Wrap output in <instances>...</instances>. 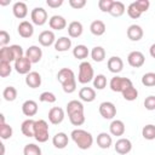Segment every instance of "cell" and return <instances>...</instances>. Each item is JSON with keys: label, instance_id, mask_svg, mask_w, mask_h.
Segmentation results:
<instances>
[{"label": "cell", "instance_id": "11", "mask_svg": "<svg viewBox=\"0 0 155 155\" xmlns=\"http://www.w3.org/2000/svg\"><path fill=\"white\" fill-rule=\"evenodd\" d=\"M17 31H18V34H19L22 38H24V39L31 38L33 34H34L33 23H30V22H28V21H22V22L18 24V27H17Z\"/></svg>", "mask_w": 155, "mask_h": 155}, {"label": "cell", "instance_id": "32", "mask_svg": "<svg viewBox=\"0 0 155 155\" xmlns=\"http://www.w3.org/2000/svg\"><path fill=\"white\" fill-rule=\"evenodd\" d=\"M126 11V7H125V4L121 2V1H114L113 6H111V10H110V15L113 17H121Z\"/></svg>", "mask_w": 155, "mask_h": 155}, {"label": "cell", "instance_id": "52", "mask_svg": "<svg viewBox=\"0 0 155 155\" xmlns=\"http://www.w3.org/2000/svg\"><path fill=\"white\" fill-rule=\"evenodd\" d=\"M46 5L51 8H57L63 5V0H46Z\"/></svg>", "mask_w": 155, "mask_h": 155}, {"label": "cell", "instance_id": "22", "mask_svg": "<svg viewBox=\"0 0 155 155\" xmlns=\"http://www.w3.org/2000/svg\"><path fill=\"white\" fill-rule=\"evenodd\" d=\"M125 124L121 120H113L110 126H109V131L111 136H116V137H121L125 133Z\"/></svg>", "mask_w": 155, "mask_h": 155}, {"label": "cell", "instance_id": "4", "mask_svg": "<svg viewBox=\"0 0 155 155\" xmlns=\"http://www.w3.org/2000/svg\"><path fill=\"white\" fill-rule=\"evenodd\" d=\"M130 86H132V81L128 78H122V76H114L111 78L109 82L110 90L114 92H120V93H122Z\"/></svg>", "mask_w": 155, "mask_h": 155}, {"label": "cell", "instance_id": "8", "mask_svg": "<svg viewBox=\"0 0 155 155\" xmlns=\"http://www.w3.org/2000/svg\"><path fill=\"white\" fill-rule=\"evenodd\" d=\"M31 62L24 56L19 59H17L15 62V70L18 73V74H22V75H27L30 73V69H31Z\"/></svg>", "mask_w": 155, "mask_h": 155}, {"label": "cell", "instance_id": "23", "mask_svg": "<svg viewBox=\"0 0 155 155\" xmlns=\"http://www.w3.org/2000/svg\"><path fill=\"white\" fill-rule=\"evenodd\" d=\"M52 143H53L54 148H57V149H64L68 145V143H69V138H68V136L64 132H58V133H56L53 136Z\"/></svg>", "mask_w": 155, "mask_h": 155}, {"label": "cell", "instance_id": "41", "mask_svg": "<svg viewBox=\"0 0 155 155\" xmlns=\"http://www.w3.org/2000/svg\"><path fill=\"white\" fill-rule=\"evenodd\" d=\"M69 120L71 122V125L74 126H81L85 122V115L84 113H76V114H71L69 115Z\"/></svg>", "mask_w": 155, "mask_h": 155}, {"label": "cell", "instance_id": "25", "mask_svg": "<svg viewBox=\"0 0 155 155\" xmlns=\"http://www.w3.org/2000/svg\"><path fill=\"white\" fill-rule=\"evenodd\" d=\"M71 47V40L68 36H61L54 42V50L58 52H65Z\"/></svg>", "mask_w": 155, "mask_h": 155}, {"label": "cell", "instance_id": "18", "mask_svg": "<svg viewBox=\"0 0 155 155\" xmlns=\"http://www.w3.org/2000/svg\"><path fill=\"white\" fill-rule=\"evenodd\" d=\"M25 84L30 88H38L41 85V75L38 71H30L25 75Z\"/></svg>", "mask_w": 155, "mask_h": 155}, {"label": "cell", "instance_id": "54", "mask_svg": "<svg viewBox=\"0 0 155 155\" xmlns=\"http://www.w3.org/2000/svg\"><path fill=\"white\" fill-rule=\"evenodd\" d=\"M1 124H5V116H4V114L0 115V125Z\"/></svg>", "mask_w": 155, "mask_h": 155}, {"label": "cell", "instance_id": "50", "mask_svg": "<svg viewBox=\"0 0 155 155\" xmlns=\"http://www.w3.org/2000/svg\"><path fill=\"white\" fill-rule=\"evenodd\" d=\"M8 42H10V34L6 30H1L0 31V46L5 47L7 46Z\"/></svg>", "mask_w": 155, "mask_h": 155}, {"label": "cell", "instance_id": "20", "mask_svg": "<svg viewBox=\"0 0 155 155\" xmlns=\"http://www.w3.org/2000/svg\"><path fill=\"white\" fill-rule=\"evenodd\" d=\"M84 31V27H82V23L79 22V21H73L68 24V34L70 38H79L81 36Z\"/></svg>", "mask_w": 155, "mask_h": 155}, {"label": "cell", "instance_id": "47", "mask_svg": "<svg viewBox=\"0 0 155 155\" xmlns=\"http://www.w3.org/2000/svg\"><path fill=\"white\" fill-rule=\"evenodd\" d=\"M62 87H63V91L65 93H73L76 90V79H73V80L63 84Z\"/></svg>", "mask_w": 155, "mask_h": 155}, {"label": "cell", "instance_id": "34", "mask_svg": "<svg viewBox=\"0 0 155 155\" xmlns=\"http://www.w3.org/2000/svg\"><path fill=\"white\" fill-rule=\"evenodd\" d=\"M2 97L7 102H13L17 98V90L13 86H7L2 91Z\"/></svg>", "mask_w": 155, "mask_h": 155}, {"label": "cell", "instance_id": "30", "mask_svg": "<svg viewBox=\"0 0 155 155\" xmlns=\"http://www.w3.org/2000/svg\"><path fill=\"white\" fill-rule=\"evenodd\" d=\"M90 54V51L87 48V46L85 45H76L74 48H73V56L76 58V59H81L84 61L85 58H87Z\"/></svg>", "mask_w": 155, "mask_h": 155}, {"label": "cell", "instance_id": "31", "mask_svg": "<svg viewBox=\"0 0 155 155\" xmlns=\"http://www.w3.org/2000/svg\"><path fill=\"white\" fill-rule=\"evenodd\" d=\"M91 58L94 62H103L105 58V50L102 46H94L91 50Z\"/></svg>", "mask_w": 155, "mask_h": 155}, {"label": "cell", "instance_id": "21", "mask_svg": "<svg viewBox=\"0 0 155 155\" xmlns=\"http://www.w3.org/2000/svg\"><path fill=\"white\" fill-rule=\"evenodd\" d=\"M22 113L25 116H34L38 113V103L33 99H28L22 104Z\"/></svg>", "mask_w": 155, "mask_h": 155}, {"label": "cell", "instance_id": "1", "mask_svg": "<svg viewBox=\"0 0 155 155\" xmlns=\"http://www.w3.org/2000/svg\"><path fill=\"white\" fill-rule=\"evenodd\" d=\"M70 137L73 139V142L76 144V147L81 150H87L92 147L93 144V137L90 132L81 130V128H76L73 130L70 133Z\"/></svg>", "mask_w": 155, "mask_h": 155}, {"label": "cell", "instance_id": "49", "mask_svg": "<svg viewBox=\"0 0 155 155\" xmlns=\"http://www.w3.org/2000/svg\"><path fill=\"white\" fill-rule=\"evenodd\" d=\"M144 107L147 110H155V96H148L144 99Z\"/></svg>", "mask_w": 155, "mask_h": 155}, {"label": "cell", "instance_id": "42", "mask_svg": "<svg viewBox=\"0 0 155 155\" xmlns=\"http://www.w3.org/2000/svg\"><path fill=\"white\" fill-rule=\"evenodd\" d=\"M39 101L42 102V103H54L57 101V97L54 96V93L48 92V91H45V92H42L39 96Z\"/></svg>", "mask_w": 155, "mask_h": 155}, {"label": "cell", "instance_id": "35", "mask_svg": "<svg viewBox=\"0 0 155 155\" xmlns=\"http://www.w3.org/2000/svg\"><path fill=\"white\" fill-rule=\"evenodd\" d=\"M122 97H124L126 101H128V102L136 101V99H137V97H138V91H137V88L132 85V86L127 87V88L122 92Z\"/></svg>", "mask_w": 155, "mask_h": 155}, {"label": "cell", "instance_id": "17", "mask_svg": "<svg viewBox=\"0 0 155 155\" xmlns=\"http://www.w3.org/2000/svg\"><path fill=\"white\" fill-rule=\"evenodd\" d=\"M48 25L51 29L53 30H62L67 27V21L63 16L59 15H54L48 19Z\"/></svg>", "mask_w": 155, "mask_h": 155}, {"label": "cell", "instance_id": "45", "mask_svg": "<svg viewBox=\"0 0 155 155\" xmlns=\"http://www.w3.org/2000/svg\"><path fill=\"white\" fill-rule=\"evenodd\" d=\"M11 71H12L11 63L0 61V76L1 78H6V76H8L11 74Z\"/></svg>", "mask_w": 155, "mask_h": 155}, {"label": "cell", "instance_id": "6", "mask_svg": "<svg viewBox=\"0 0 155 155\" xmlns=\"http://www.w3.org/2000/svg\"><path fill=\"white\" fill-rule=\"evenodd\" d=\"M98 110H99L101 116L103 119H107V120H111L116 115V107L111 102H102L99 104Z\"/></svg>", "mask_w": 155, "mask_h": 155}, {"label": "cell", "instance_id": "26", "mask_svg": "<svg viewBox=\"0 0 155 155\" xmlns=\"http://www.w3.org/2000/svg\"><path fill=\"white\" fill-rule=\"evenodd\" d=\"M79 97L84 102H87V103L93 102L96 99V90L92 87H82L79 91Z\"/></svg>", "mask_w": 155, "mask_h": 155}, {"label": "cell", "instance_id": "13", "mask_svg": "<svg viewBox=\"0 0 155 155\" xmlns=\"http://www.w3.org/2000/svg\"><path fill=\"white\" fill-rule=\"evenodd\" d=\"M48 120L52 125H59L64 120V110L59 107H53L48 111Z\"/></svg>", "mask_w": 155, "mask_h": 155}, {"label": "cell", "instance_id": "9", "mask_svg": "<svg viewBox=\"0 0 155 155\" xmlns=\"http://www.w3.org/2000/svg\"><path fill=\"white\" fill-rule=\"evenodd\" d=\"M31 63H39L42 58V50L39 47V46H35V45H31L27 48L25 51V54H24Z\"/></svg>", "mask_w": 155, "mask_h": 155}, {"label": "cell", "instance_id": "48", "mask_svg": "<svg viewBox=\"0 0 155 155\" xmlns=\"http://www.w3.org/2000/svg\"><path fill=\"white\" fill-rule=\"evenodd\" d=\"M134 5H136L137 8L143 13V12H147V11L149 10L150 2H149V0H137V1H134Z\"/></svg>", "mask_w": 155, "mask_h": 155}, {"label": "cell", "instance_id": "43", "mask_svg": "<svg viewBox=\"0 0 155 155\" xmlns=\"http://www.w3.org/2000/svg\"><path fill=\"white\" fill-rule=\"evenodd\" d=\"M127 15L132 18V19H137L142 16V12L137 8V6L134 5V2H131L128 6H127Z\"/></svg>", "mask_w": 155, "mask_h": 155}, {"label": "cell", "instance_id": "36", "mask_svg": "<svg viewBox=\"0 0 155 155\" xmlns=\"http://www.w3.org/2000/svg\"><path fill=\"white\" fill-rule=\"evenodd\" d=\"M0 61H2V62H8V63H11L12 61L15 62L10 46H5V47H1V48H0Z\"/></svg>", "mask_w": 155, "mask_h": 155}, {"label": "cell", "instance_id": "53", "mask_svg": "<svg viewBox=\"0 0 155 155\" xmlns=\"http://www.w3.org/2000/svg\"><path fill=\"white\" fill-rule=\"evenodd\" d=\"M149 53H150V56H151L153 58H155V42L150 46V48H149Z\"/></svg>", "mask_w": 155, "mask_h": 155}, {"label": "cell", "instance_id": "15", "mask_svg": "<svg viewBox=\"0 0 155 155\" xmlns=\"http://www.w3.org/2000/svg\"><path fill=\"white\" fill-rule=\"evenodd\" d=\"M126 34H127V38L131 41H139L143 38L144 31H143V29H142L140 25H138V24H131L127 28Z\"/></svg>", "mask_w": 155, "mask_h": 155}, {"label": "cell", "instance_id": "28", "mask_svg": "<svg viewBox=\"0 0 155 155\" xmlns=\"http://www.w3.org/2000/svg\"><path fill=\"white\" fill-rule=\"evenodd\" d=\"M105 23L103 22V21H101V19H96V21H93L92 23H91V25H90V30H91V33L93 34V35H96V36H101V35H103L104 33H105Z\"/></svg>", "mask_w": 155, "mask_h": 155}, {"label": "cell", "instance_id": "16", "mask_svg": "<svg viewBox=\"0 0 155 155\" xmlns=\"http://www.w3.org/2000/svg\"><path fill=\"white\" fill-rule=\"evenodd\" d=\"M12 12H13V16L18 19H23L27 17L28 15V7H27V4L23 2V1H17L13 4L12 6Z\"/></svg>", "mask_w": 155, "mask_h": 155}, {"label": "cell", "instance_id": "51", "mask_svg": "<svg viewBox=\"0 0 155 155\" xmlns=\"http://www.w3.org/2000/svg\"><path fill=\"white\" fill-rule=\"evenodd\" d=\"M69 5L75 10H80L86 6V0H69Z\"/></svg>", "mask_w": 155, "mask_h": 155}, {"label": "cell", "instance_id": "10", "mask_svg": "<svg viewBox=\"0 0 155 155\" xmlns=\"http://www.w3.org/2000/svg\"><path fill=\"white\" fill-rule=\"evenodd\" d=\"M114 148H115V151L117 154L126 155L132 150V143H131V140L128 138H120V139L116 140Z\"/></svg>", "mask_w": 155, "mask_h": 155}, {"label": "cell", "instance_id": "7", "mask_svg": "<svg viewBox=\"0 0 155 155\" xmlns=\"http://www.w3.org/2000/svg\"><path fill=\"white\" fill-rule=\"evenodd\" d=\"M145 62V57L140 51H132L127 56V63L133 68H140Z\"/></svg>", "mask_w": 155, "mask_h": 155}, {"label": "cell", "instance_id": "27", "mask_svg": "<svg viewBox=\"0 0 155 155\" xmlns=\"http://www.w3.org/2000/svg\"><path fill=\"white\" fill-rule=\"evenodd\" d=\"M57 79L61 82V85H63V84L75 79V74L70 68H62L57 74Z\"/></svg>", "mask_w": 155, "mask_h": 155}, {"label": "cell", "instance_id": "12", "mask_svg": "<svg viewBox=\"0 0 155 155\" xmlns=\"http://www.w3.org/2000/svg\"><path fill=\"white\" fill-rule=\"evenodd\" d=\"M39 42L41 46H45V47H48L51 45H54L56 42V36H54V33L52 30H44L39 34V38H38Z\"/></svg>", "mask_w": 155, "mask_h": 155}, {"label": "cell", "instance_id": "29", "mask_svg": "<svg viewBox=\"0 0 155 155\" xmlns=\"http://www.w3.org/2000/svg\"><path fill=\"white\" fill-rule=\"evenodd\" d=\"M67 113H68V116L76 113H84V104L80 101L73 99L67 104Z\"/></svg>", "mask_w": 155, "mask_h": 155}, {"label": "cell", "instance_id": "24", "mask_svg": "<svg viewBox=\"0 0 155 155\" xmlns=\"http://www.w3.org/2000/svg\"><path fill=\"white\" fill-rule=\"evenodd\" d=\"M111 144H113V138H111V136L109 133L101 132L97 136V145L101 149H109Z\"/></svg>", "mask_w": 155, "mask_h": 155}, {"label": "cell", "instance_id": "40", "mask_svg": "<svg viewBox=\"0 0 155 155\" xmlns=\"http://www.w3.org/2000/svg\"><path fill=\"white\" fill-rule=\"evenodd\" d=\"M142 84L147 87H153L155 86V73H145L143 76H142Z\"/></svg>", "mask_w": 155, "mask_h": 155}, {"label": "cell", "instance_id": "5", "mask_svg": "<svg viewBox=\"0 0 155 155\" xmlns=\"http://www.w3.org/2000/svg\"><path fill=\"white\" fill-rule=\"evenodd\" d=\"M31 23L35 25H44L47 22V12L42 7H34L30 12Z\"/></svg>", "mask_w": 155, "mask_h": 155}, {"label": "cell", "instance_id": "3", "mask_svg": "<svg viewBox=\"0 0 155 155\" xmlns=\"http://www.w3.org/2000/svg\"><path fill=\"white\" fill-rule=\"evenodd\" d=\"M50 136V130H48V125L45 120L39 119L35 120V134L34 138L39 142V143H45L47 142Z\"/></svg>", "mask_w": 155, "mask_h": 155}, {"label": "cell", "instance_id": "2", "mask_svg": "<svg viewBox=\"0 0 155 155\" xmlns=\"http://www.w3.org/2000/svg\"><path fill=\"white\" fill-rule=\"evenodd\" d=\"M94 79V71L90 62H81L79 65V74H78V81L80 84H88L93 81Z\"/></svg>", "mask_w": 155, "mask_h": 155}, {"label": "cell", "instance_id": "37", "mask_svg": "<svg viewBox=\"0 0 155 155\" xmlns=\"http://www.w3.org/2000/svg\"><path fill=\"white\" fill-rule=\"evenodd\" d=\"M107 86V78L103 74H98L93 79V87L96 90H104Z\"/></svg>", "mask_w": 155, "mask_h": 155}, {"label": "cell", "instance_id": "39", "mask_svg": "<svg viewBox=\"0 0 155 155\" xmlns=\"http://www.w3.org/2000/svg\"><path fill=\"white\" fill-rule=\"evenodd\" d=\"M23 155H41V149L36 144H27L23 149Z\"/></svg>", "mask_w": 155, "mask_h": 155}, {"label": "cell", "instance_id": "55", "mask_svg": "<svg viewBox=\"0 0 155 155\" xmlns=\"http://www.w3.org/2000/svg\"><path fill=\"white\" fill-rule=\"evenodd\" d=\"M8 2H10V1H0V4H1V5H7Z\"/></svg>", "mask_w": 155, "mask_h": 155}, {"label": "cell", "instance_id": "33", "mask_svg": "<svg viewBox=\"0 0 155 155\" xmlns=\"http://www.w3.org/2000/svg\"><path fill=\"white\" fill-rule=\"evenodd\" d=\"M142 136L144 139L147 140H153L155 139V125H145L143 128H142Z\"/></svg>", "mask_w": 155, "mask_h": 155}, {"label": "cell", "instance_id": "44", "mask_svg": "<svg viewBox=\"0 0 155 155\" xmlns=\"http://www.w3.org/2000/svg\"><path fill=\"white\" fill-rule=\"evenodd\" d=\"M10 48H11V52H12V56H13L15 62H16L17 59L24 57V54H25V52L23 51L22 46H19V45H11Z\"/></svg>", "mask_w": 155, "mask_h": 155}, {"label": "cell", "instance_id": "46", "mask_svg": "<svg viewBox=\"0 0 155 155\" xmlns=\"http://www.w3.org/2000/svg\"><path fill=\"white\" fill-rule=\"evenodd\" d=\"M114 4V0H99L98 1V7L102 12H110L111 6Z\"/></svg>", "mask_w": 155, "mask_h": 155}, {"label": "cell", "instance_id": "38", "mask_svg": "<svg viewBox=\"0 0 155 155\" xmlns=\"http://www.w3.org/2000/svg\"><path fill=\"white\" fill-rule=\"evenodd\" d=\"M12 134H13V130H12V127L8 125V124H1L0 125V137H1V139H8V138H11L12 137Z\"/></svg>", "mask_w": 155, "mask_h": 155}, {"label": "cell", "instance_id": "14", "mask_svg": "<svg viewBox=\"0 0 155 155\" xmlns=\"http://www.w3.org/2000/svg\"><path fill=\"white\" fill-rule=\"evenodd\" d=\"M107 67H108L110 73L117 74V73H120L124 69V61L120 57H117V56H113V57H110L108 59Z\"/></svg>", "mask_w": 155, "mask_h": 155}, {"label": "cell", "instance_id": "19", "mask_svg": "<svg viewBox=\"0 0 155 155\" xmlns=\"http://www.w3.org/2000/svg\"><path fill=\"white\" fill-rule=\"evenodd\" d=\"M21 131L25 137H34L35 134V120L33 119H27L22 122L21 125Z\"/></svg>", "mask_w": 155, "mask_h": 155}]
</instances>
